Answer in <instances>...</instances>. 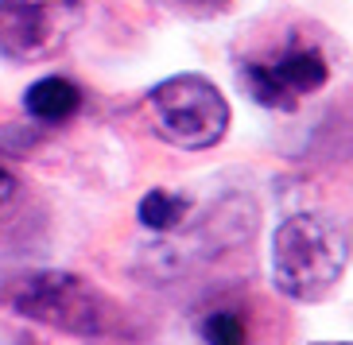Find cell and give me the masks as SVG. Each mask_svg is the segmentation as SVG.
Here are the masks:
<instances>
[{"instance_id":"52a82bcc","label":"cell","mask_w":353,"mask_h":345,"mask_svg":"<svg viewBox=\"0 0 353 345\" xmlns=\"http://www.w3.org/2000/svg\"><path fill=\"white\" fill-rule=\"evenodd\" d=\"M187 213H190V202L171 194V190H148L140 198V225L152 233H171Z\"/></svg>"},{"instance_id":"ba28073f","label":"cell","mask_w":353,"mask_h":345,"mask_svg":"<svg viewBox=\"0 0 353 345\" xmlns=\"http://www.w3.org/2000/svg\"><path fill=\"white\" fill-rule=\"evenodd\" d=\"M202 337L214 342V345H241L245 342V322L229 311H214L206 322H202Z\"/></svg>"},{"instance_id":"7a4b0ae2","label":"cell","mask_w":353,"mask_h":345,"mask_svg":"<svg viewBox=\"0 0 353 345\" xmlns=\"http://www.w3.org/2000/svg\"><path fill=\"white\" fill-rule=\"evenodd\" d=\"M0 303L28 322L74 337H113L121 330V311L74 272H23L0 287Z\"/></svg>"},{"instance_id":"8992f818","label":"cell","mask_w":353,"mask_h":345,"mask_svg":"<svg viewBox=\"0 0 353 345\" xmlns=\"http://www.w3.org/2000/svg\"><path fill=\"white\" fill-rule=\"evenodd\" d=\"M78 109H82V90L70 78H59V74L32 82L28 94H23V113L39 125H63Z\"/></svg>"},{"instance_id":"5b68a950","label":"cell","mask_w":353,"mask_h":345,"mask_svg":"<svg viewBox=\"0 0 353 345\" xmlns=\"http://www.w3.org/2000/svg\"><path fill=\"white\" fill-rule=\"evenodd\" d=\"M330 78V66L319 47L291 43L288 51L272 63H241L237 82L241 90L264 109H295L299 97L319 94Z\"/></svg>"},{"instance_id":"30bf717a","label":"cell","mask_w":353,"mask_h":345,"mask_svg":"<svg viewBox=\"0 0 353 345\" xmlns=\"http://www.w3.org/2000/svg\"><path fill=\"white\" fill-rule=\"evenodd\" d=\"M16 190H20V187H16V178L0 167V218H4V213H8V206L16 202Z\"/></svg>"},{"instance_id":"6da1fadb","label":"cell","mask_w":353,"mask_h":345,"mask_svg":"<svg viewBox=\"0 0 353 345\" xmlns=\"http://www.w3.org/2000/svg\"><path fill=\"white\" fill-rule=\"evenodd\" d=\"M350 268V233L330 213H295L272 237V283L291 303H319Z\"/></svg>"},{"instance_id":"9c48e42d","label":"cell","mask_w":353,"mask_h":345,"mask_svg":"<svg viewBox=\"0 0 353 345\" xmlns=\"http://www.w3.org/2000/svg\"><path fill=\"white\" fill-rule=\"evenodd\" d=\"M167 8H183V12H225L229 0H163Z\"/></svg>"},{"instance_id":"3957f363","label":"cell","mask_w":353,"mask_h":345,"mask_svg":"<svg viewBox=\"0 0 353 345\" xmlns=\"http://www.w3.org/2000/svg\"><path fill=\"white\" fill-rule=\"evenodd\" d=\"M156 132L183 151H206L229 132V101L202 74H175L148 94Z\"/></svg>"},{"instance_id":"277c9868","label":"cell","mask_w":353,"mask_h":345,"mask_svg":"<svg viewBox=\"0 0 353 345\" xmlns=\"http://www.w3.org/2000/svg\"><path fill=\"white\" fill-rule=\"evenodd\" d=\"M82 16V0H0V54L8 63L54 59Z\"/></svg>"}]
</instances>
